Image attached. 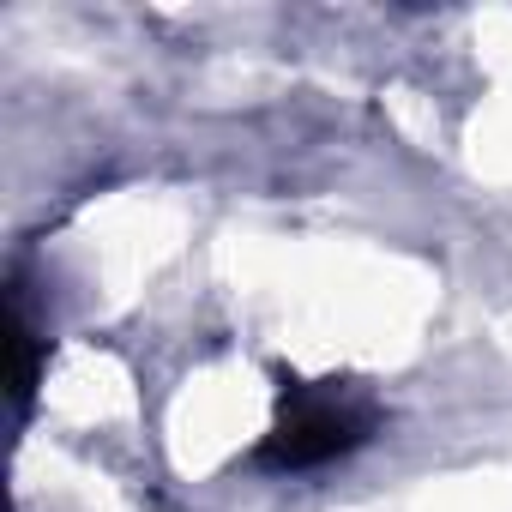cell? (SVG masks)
<instances>
[{
	"label": "cell",
	"mask_w": 512,
	"mask_h": 512,
	"mask_svg": "<svg viewBox=\"0 0 512 512\" xmlns=\"http://www.w3.org/2000/svg\"><path fill=\"white\" fill-rule=\"evenodd\" d=\"M37 332H31V314H25V296L19 284L7 290V392H13V410H31V392H37Z\"/></svg>",
	"instance_id": "cell-2"
},
{
	"label": "cell",
	"mask_w": 512,
	"mask_h": 512,
	"mask_svg": "<svg viewBox=\"0 0 512 512\" xmlns=\"http://www.w3.org/2000/svg\"><path fill=\"white\" fill-rule=\"evenodd\" d=\"M380 428V410L356 392H338V386H296L284 380V404H278V422L272 434L253 446V464L272 470V476H302V470H320V464H338L350 452H362Z\"/></svg>",
	"instance_id": "cell-1"
}]
</instances>
